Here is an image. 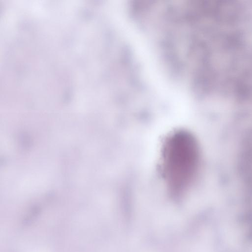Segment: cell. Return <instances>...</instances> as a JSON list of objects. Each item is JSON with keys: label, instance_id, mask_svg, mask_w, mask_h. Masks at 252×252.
Listing matches in <instances>:
<instances>
[{"label": "cell", "instance_id": "1", "mask_svg": "<svg viewBox=\"0 0 252 252\" xmlns=\"http://www.w3.org/2000/svg\"><path fill=\"white\" fill-rule=\"evenodd\" d=\"M161 174L167 190L175 196L183 195L193 186L201 162L198 141L190 131L175 129L164 139L160 151Z\"/></svg>", "mask_w": 252, "mask_h": 252}]
</instances>
